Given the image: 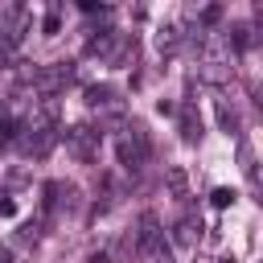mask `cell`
<instances>
[{"label":"cell","instance_id":"1","mask_svg":"<svg viewBox=\"0 0 263 263\" xmlns=\"http://www.w3.org/2000/svg\"><path fill=\"white\" fill-rule=\"evenodd\" d=\"M132 238H136V255H152V259L168 255V247H164V230H160V218H156L152 210L140 214V226L132 230Z\"/></svg>","mask_w":263,"mask_h":263},{"label":"cell","instance_id":"2","mask_svg":"<svg viewBox=\"0 0 263 263\" xmlns=\"http://www.w3.org/2000/svg\"><path fill=\"white\" fill-rule=\"evenodd\" d=\"M66 140H70V148H74L82 160H95L103 132H95V127H70V132H66Z\"/></svg>","mask_w":263,"mask_h":263},{"label":"cell","instance_id":"3","mask_svg":"<svg viewBox=\"0 0 263 263\" xmlns=\"http://www.w3.org/2000/svg\"><path fill=\"white\" fill-rule=\"evenodd\" d=\"M181 140L185 144H197L201 140V119L193 115V107H181Z\"/></svg>","mask_w":263,"mask_h":263},{"label":"cell","instance_id":"4","mask_svg":"<svg viewBox=\"0 0 263 263\" xmlns=\"http://www.w3.org/2000/svg\"><path fill=\"white\" fill-rule=\"evenodd\" d=\"M197 234H201V222H197L193 214H185V218L177 222V242H181V247H197Z\"/></svg>","mask_w":263,"mask_h":263},{"label":"cell","instance_id":"5","mask_svg":"<svg viewBox=\"0 0 263 263\" xmlns=\"http://www.w3.org/2000/svg\"><path fill=\"white\" fill-rule=\"evenodd\" d=\"M119 164H123V168H127V173H136V168H140V164H144V156H140V148H136V144H132V140H127V136H123V140H119Z\"/></svg>","mask_w":263,"mask_h":263},{"label":"cell","instance_id":"6","mask_svg":"<svg viewBox=\"0 0 263 263\" xmlns=\"http://www.w3.org/2000/svg\"><path fill=\"white\" fill-rule=\"evenodd\" d=\"M86 103H90V107H115L119 95H115V86H90V90H86Z\"/></svg>","mask_w":263,"mask_h":263},{"label":"cell","instance_id":"7","mask_svg":"<svg viewBox=\"0 0 263 263\" xmlns=\"http://www.w3.org/2000/svg\"><path fill=\"white\" fill-rule=\"evenodd\" d=\"M226 41H230L234 49H247V45H255V37H251V29H247V25H234V29L226 33Z\"/></svg>","mask_w":263,"mask_h":263},{"label":"cell","instance_id":"8","mask_svg":"<svg viewBox=\"0 0 263 263\" xmlns=\"http://www.w3.org/2000/svg\"><path fill=\"white\" fill-rule=\"evenodd\" d=\"M214 107H218V123H222V127H226V132L234 136V132H238V115H234V111L226 107V99H218Z\"/></svg>","mask_w":263,"mask_h":263},{"label":"cell","instance_id":"9","mask_svg":"<svg viewBox=\"0 0 263 263\" xmlns=\"http://www.w3.org/2000/svg\"><path fill=\"white\" fill-rule=\"evenodd\" d=\"M168 189H173L177 197H185V173H181V168H168Z\"/></svg>","mask_w":263,"mask_h":263},{"label":"cell","instance_id":"10","mask_svg":"<svg viewBox=\"0 0 263 263\" xmlns=\"http://www.w3.org/2000/svg\"><path fill=\"white\" fill-rule=\"evenodd\" d=\"M58 25H62V21H58V4H53V8H49V16H45V33L53 37V33H58Z\"/></svg>","mask_w":263,"mask_h":263},{"label":"cell","instance_id":"11","mask_svg":"<svg viewBox=\"0 0 263 263\" xmlns=\"http://www.w3.org/2000/svg\"><path fill=\"white\" fill-rule=\"evenodd\" d=\"M156 41H160V49H173V45H177V29H164Z\"/></svg>","mask_w":263,"mask_h":263},{"label":"cell","instance_id":"12","mask_svg":"<svg viewBox=\"0 0 263 263\" xmlns=\"http://www.w3.org/2000/svg\"><path fill=\"white\" fill-rule=\"evenodd\" d=\"M230 201H234V193H230V189H214V205H218V210H222V205H230Z\"/></svg>","mask_w":263,"mask_h":263},{"label":"cell","instance_id":"13","mask_svg":"<svg viewBox=\"0 0 263 263\" xmlns=\"http://www.w3.org/2000/svg\"><path fill=\"white\" fill-rule=\"evenodd\" d=\"M37 238V226H21V242H33Z\"/></svg>","mask_w":263,"mask_h":263},{"label":"cell","instance_id":"14","mask_svg":"<svg viewBox=\"0 0 263 263\" xmlns=\"http://www.w3.org/2000/svg\"><path fill=\"white\" fill-rule=\"evenodd\" d=\"M86 263H111V255L107 251H95V255H86Z\"/></svg>","mask_w":263,"mask_h":263},{"label":"cell","instance_id":"15","mask_svg":"<svg viewBox=\"0 0 263 263\" xmlns=\"http://www.w3.org/2000/svg\"><path fill=\"white\" fill-rule=\"evenodd\" d=\"M0 263H12V255H8V251H4V247H0Z\"/></svg>","mask_w":263,"mask_h":263}]
</instances>
